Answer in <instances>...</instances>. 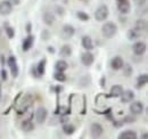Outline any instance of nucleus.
I'll return each mask as SVG.
<instances>
[{"label": "nucleus", "mask_w": 148, "mask_h": 139, "mask_svg": "<svg viewBox=\"0 0 148 139\" xmlns=\"http://www.w3.org/2000/svg\"><path fill=\"white\" fill-rule=\"evenodd\" d=\"M60 56H63V57H70L71 56V54H72V49H71V47L70 46H67V45H65V46H63L62 48H60Z\"/></svg>", "instance_id": "nucleus-24"}, {"label": "nucleus", "mask_w": 148, "mask_h": 139, "mask_svg": "<svg viewBox=\"0 0 148 139\" xmlns=\"http://www.w3.org/2000/svg\"><path fill=\"white\" fill-rule=\"evenodd\" d=\"M119 138L120 139H136L137 138V133L132 130H127V131H123L119 135Z\"/></svg>", "instance_id": "nucleus-16"}, {"label": "nucleus", "mask_w": 148, "mask_h": 139, "mask_svg": "<svg viewBox=\"0 0 148 139\" xmlns=\"http://www.w3.org/2000/svg\"><path fill=\"white\" fill-rule=\"evenodd\" d=\"M63 116H64V118H60V119H59V121L62 122V123H65V122L69 120V118H67V116H65V115H63Z\"/></svg>", "instance_id": "nucleus-36"}, {"label": "nucleus", "mask_w": 148, "mask_h": 139, "mask_svg": "<svg viewBox=\"0 0 148 139\" xmlns=\"http://www.w3.org/2000/svg\"><path fill=\"white\" fill-rule=\"evenodd\" d=\"M127 36H128V39L129 40H136V39H138L139 36H140V34L138 33V31L137 30H133V29H131V30H129L128 31V33H127Z\"/></svg>", "instance_id": "nucleus-27"}, {"label": "nucleus", "mask_w": 148, "mask_h": 139, "mask_svg": "<svg viewBox=\"0 0 148 139\" xmlns=\"http://www.w3.org/2000/svg\"><path fill=\"white\" fill-rule=\"evenodd\" d=\"M117 1H119V2H120V1H124V0H117Z\"/></svg>", "instance_id": "nucleus-41"}, {"label": "nucleus", "mask_w": 148, "mask_h": 139, "mask_svg": "<svg viewBox=\"0 0 148 139\" xmlns=\"http://www.w3.org/2000/svg\"><path fill=\"white\" fill-rule=\"evenodd\" d=\"M108 14H110L108 7L105 6V5H103V6H99L97 8V10L95 12V18L98 22H103V21H105L106 18L108 17Z\"/></svg>", "instance_id": "nucleus-2"}, {"label": "nucleus", "mask_w": 148, "mask_h": 139, "mask_svg": "<svg viewBox=\"0 0 148 139\" xmlns=\"http://www.w3.org/2000/svg\"><path fill=\"white\" fill-rule=\"evenodd\" d=\"M123 91V88L120 85H115L111 88V96L112 97H120Z\"/></svg>", "instance_id": "nucleus-18"}, {"label": "nucleus", "mask_w": 148, "mask_h": 139, "mask_svg": "<svg viewBox=\"0 0 148 139\" xmlns=\"http://www.w3.org/2000/svg\"><path fill=\"white\" fill-rule=\"evenodd\" d=\"M33 42H34V36L33 35H27L23 41V50L27 52L33 46Z\"/></svg>", "instance_id": "nucleus-14"}, {"label": "nucleus", "mask_w": 148, "mask_h": 139, "mask_svg": "<svg viewBox=\"0 0 148 139\" xmlns=\"http://www.w3.org/2000/svg\"><path fill=\"white\" fill-rule=\"evenodd\" d=\"M148 81V76L146 73H144V74H141V75H139L138 76V79H137V86L140 88L143 87V86H145L146 83H147Z\"/></svg>", "instance_id": "nucleus-21"}, {"label": "nucleus", "mask_w": 148, "mask_h": 139, "mask_svg": "<svg viewBox=\"0 0 148 139\" xmlns=\"http://www.w3.org/2000/svg\"><path fill=\"white\" fill-rule=\"evenodd\" d=\"M8 65H9V69H10V72H12V75L14 78H17L18 75V66H17V63H16V58L14 56H10L8 58Z\"/></svg>", "instance_id": "nucleus-5"}, {"label": "nucleus", "mask_w": 148, "mask_h": 139, "mask_svg": "<svg viewBox=\"0 0 148 139\" xmlns=\"http://www.w3.org/2000/svg\"><path fill=\"white\" fill-rule=\"evenodd\" d=\"M22 129H23V131H25V132H30V131H32V130L34 129V125H33V123L30 121V120H26V121L23 122Z\"/></svg>", "instance_id": "nucleus-22"}, {"label": "nucleus", "mask_w": 148, "mask_h": 139, "mask_svg": "<svg viewBox=\"0 0 148 139\" xmlns=\"http://www.w3.org/2000/svg\"><path fill=\"white\" fill-rule=\"evenodd\" d=\"M5 31H6V34L8 35V38H9V39L14 38V35H15V31H14V29H13V28H10V26H8V25H5Z\"/></svg>", "instance_id": "nucleus-28"}, {"label": "nucleus", "mask_w": 148, "mask_h": 139, "mask_svg": "<svg viewBox=\"0 0 148 139\" xmlns=\"http://www.w3.org/2000/svg\"><path fill=\"white\" fill-rule=\"evenodd\" d=\"M49 35H48V31H43V39H48Z\"/></svg>", "instance_id": "nucleus-37"}, {"label": "nucleus", "mask_w": 148, "mask_h": 139, "mask_svg": "<svg viewBox=\"0 0 148 139\" xmlns=\"http://www.w3.org/2000/svg\"><path fill=\"white\" fill-rule=\"evenodd\" d=\"M103 132H104V129H103V127L99 123H93L92 125H91V128H90V133H91V137L92 138H99V137H101Z\"/></svg>", "instance_id": "nucleus-6"}, {"label": "nucleus", "mask_w": 148, "mask_h": 139, "mask_svg": "<svg viewBox=\"0 0 148 139\" xmlns=\"http://www.w3.org/2000/svg\"><path fill=\"white\" fill-rule=\"evenodd\" d=\"M63 35H64V38H71V36H73L74 33H75V30H74L73 26H71V25H65L64 28H63Z\"/></svg>", "instance_id": "nucleus-17"}, {"label": "nucleus", "mask_w": 148, "mask_h": 139, "mask_svg": "<svg viewBox=\"0 0 148 139\" xmlns=\"http://www.w3.org/2000/svg\"><path fill=\"white\" fill-rule=\"evenodd\" d=\"M146 29H147V21H146V19L140 18V19H138V21L136 22V30L144 31V30H146Z\"/></svg>", "instance_id": "nucleus-19"}, {"label": "nucleus", "mask_w": 148, "mask_h": 139, "mask_svg": "<svg viewBox=\"0 0 148 139\" xmlns=\"http://www.w3.org/2000/svg\"><path fill=\"white\" fill-rule=\"evenodd\" d=\"M54 79H55L56 81H58V82H64V81H66V75L64 74V72L56 71L55 74H54Z\"/></svg>", "instance_id": "nucleus-26"}, {"label": "nucleus", "mask_w": 148, "mask_h": 139, "mask_svg": "<svg viewBox=\"0 0 148 139\" xmlns=\"http://www.w3.org/2000/svg\"><path fill=\"white\" fill-rule=\"evenodd\" d=\"M123 65H124V62H123V59H122L120 56H115V57L112 59L111 66L113 70L119 71V70H121L123 67Z\"/></svg>", "instance_id": "nucleus-11"}, {"label": "nucleus", "mask_w": 148, "mask_h": 139, "mask_svg": "<svg viewBox=\"0 0 148 139\" xmlns=\"http://www.w3.org/2000/svg\"><path fill=\"white\" fill-rule=\"evenodd\" d=\"M146 43L145 42H143V41H138V42H136L134 45H133V47H132V49H133V52L136 54V55H138V56H141V55H144L145 52H146Z\"/></svg>", "instance_id": "nucleus-8"}, {"label": "nucleus", "mask_w": 148, "mask_h": 139, "mask_svg": "<svg viewBox=\"0 0 148 139\" xmlns=\"http://www.w3.org/2000/svg\"><path fill=\"white\" fill-rule=\"evenodd\" d=\"M120 97L122 103H131L134 98V92L132 90H123Z\"/></svg>", "instance_id": "nucleus-10"}, {"label": "nucleus", "mask_w": 148, "mask_h": 139, "mask_svg": "<svg viewBox=\"0 0 148 139\" xmlns=\"http://www.w3.org/2000/svg\"><path fill=\"white\" fill-rule=\"evenodd\" d=\"M117 9H119V12L122 13V14H128V13L130 12V9H131V7H130V2L128 1V0L120 1L119 5H117Z\"/></svg>", "instance_id": "nucleus-12"}, {"label": "nucleus", "mask_w": 148, "mask_h": 139, "mask_svg": "<svg viewBox=\"0 0 148 139\" xmlns=\"http://www.w3.org/2000/svg\"><path fill=\"white\" fill-rule=\"evenodd\" d=\"M130 111L132 114L134 115H139L144 112V105L141 102H133L132 104L130 105Z\"/></svg>", "instance_id": "nucleus-9"}, {"label": "nucleus", "mask_w": 148, "mask_h": 139, "mask_svg": "<svg viewBox=\"0 0 148 139\" xmlns=\"http://www.w3.org/2000/svg\"><path fill=\"white\" fill-rule=\"evenodd\" d=\"M101 32H103L105 38L112 39V38L115 36L116 32H117V26L113 22H106L101 28Z\"/></svg>", "instance_id": "nucleus-1"}, {"label": "nucleus", "mask_w": 148, "mask_h": 139, "mask_svg": "<svg viewBox=\"0 0 148 139\" xmlns=\"http://www.w3.org/2000/svg\"><path fill=\"white\" fill-rule=\"evenodd\" d=\"M131 73H132V69H131V66H129V65L124 66V74H125L127 76H129V75H131Z\"/></svg>", "instance_id": "nucleus-30"}, {"label": "nucleus", "mask_w": 148, "mask_h": 139, "mask_svg": "<svg viewBox=\"0 0 148 139\" xmlns=\"http://www.w3.org/2000/svg\"><path fill=\"white\" fill-rule=\"evenodd\" d=\"M1 79H2L3 81H6V80H7V72H6V70L5 69L1 70Z\"/></svg>", "instance_id": "nucleus-32"}, {"label": "nucleus", "mask_w": 148, "mask_h": 139, "mask_svg": "<svg viewBox=\"0 0 148 139\" xmlns=\"http://www.w3.org/2000/svg\"><path fill=\"white\" fill-rule=\"evenodd\" d=\"M45 66H46V61H41L39 64H38L37 69H36V72H37V76H40V75H43L45 74Z\"/></svg>", "instance_id": "nucleus-25"}, {"label": "nucleus", "mask_w": 148, "mask_h": 139, "mask_svg": "<svg viewBox=\"0 0 148 139\" xmlns=\"http://www.w3.org/2000/svg\"><path fill=\"white\" fill-rule=\"evenodd\" d=\"M134 120H136L134 118H130V116H127V118L124 119V121L125 122H133Z\"/></svg>", "instance_id": "nucleus-35"}, {"label": "nucleus", "mask_w": 148, "mask_h": 139, "mask_svg": "<svg viewBox=\"0 0 148 139\" xmlns=\"http://www.w3.org/2000/svg\"><path fill=\"white\" fill-rule=\"evenodd\" d=\"M67 67H69V65L65 61H58L55 65V70L58 72H64V71L67 70Z\"/></svg>", "instance_id": "nucleus-20"}, {"label": "nucleus", "mask_w": 148, "mask_h": 139, "mask_svg": "<svg viewBox=\"0 0 148 139\" xmlns=\"http://www.w3.org/2000/svg\"><path fill=\"white\" fill-rule=\"evenodd\" d=\"M77 18L81 19V21H88L89 19V15L87 13H83V12H77Z\"/></svg>", "instance_id": "nucleus-29"}, {"label": "nucleus", "mask_w": 148, "mask_h": 139, "mask_svg": "<svg viewBox=\"0 0 148 139\" xmlns=\"http://www.w3.org/2000/svg\"><path fill=\"white\" fill-rule=\"evenodd\" d=\"M82 47H83L86 50L90 52V50H91V49L93 48L92 39H91L90 36H88V35L83 36V38H82Z\"/></svg>", "instance_id": "nucleus-15"}, {"label": "nucleus", "mask_w": 148, "mask_h": 139, "mask_svg": "<svg viewBox=\"0 0 148 139\" xmlns=\"http://www.w3.org/2000/svg\"><path fill=\"white\" fill-rule=\"evenodd\" d=\"M0 96H1V86H0Z\"/></svg>", "instance_id": "nucleus-40"}, {"label": "nucleus", "mask_w": 148, "mask_h": 139, "mask_svg": "<svg viewBox=\"0 0 148 139\" xmlns=\"http://www.w3.org/2000/svg\"><path fill=\"white\" fill-rule=\"evenodd\" d=\"M47 115H48V112L45 107H39L36 112V120L39 124H42L45 123L46 119H47Z\"/></svg>", "instance_id": "nucleus-4"}, {"label": "nucleus", "mask_w": 148, "mask_h": 139, "mask_svg": "<svg viewBox=\"0 0 148 139\" xmlns=\"http://www.w3.org/2000/svg\"><path fill=\"white\" fill-rule=\"evenodd\" d=\"M48 52H50V54H54V52H55V49H54L53 47H48Z\"/></svg>", "instance_id": "nucleus-38"}, {"label": "nucleus", "mask_w": 148, "mask_h": 139, "mask_svg": "<svg viewBox=\"0 0 148 139\" xmlns=\"http://www.w3.org/2000/svg\"><path fill=\"white\" fill-rule=\"evenodd\" d=\"M56 10H57V13H58V14H60V15H63V14H64V9H63L62 7L59 8V6H57V7H56Z\"/></svg>", "instance_id": "nucleus-34"}, {"label": "nucleus", "mask_w": 148, "mask_h": 139, "mask_svg": "<svg viewBox=\"0 0 148 139\" xmlns=\"http://www.w3.org/2000/svg\"><path fill=\"white\" fill-rule=\"evenodd\" d=\"M42 19H43L45 24H47V25L50 26L55 22V16H54V14L51 12H45L43 13V16H42Z\"/></svg>", "instance_id": "nucleus-13"}, {"label": "nucleus", "mask_w": 148, "mask_h": 139, "mask_svg": "<svg viewBox=\"0 0 148 139\" xmlns=\"http://www.w3.org/2000/svg\"><path fill=\"white\" fill-rule=\"evenodd\" d=\"M13 10V5L10 1L8 0H2L0 2V14L6 16V15H9Z\"/></svg>", "instance_id": "nucleus-3"}, {"label": "nucleus", "mask_w": 148, "mask_h": 139, "mask_svg": "<svg viewBox=\"0 0 148 139\" xmlns=\"http://www.w3.org/2000/svg\"><path fill=\"white\" fill-rule=\"evenodd\" d=\"M67 113H69V111L65 108V106H62V107L59 108V114H60V115H66Z\"/></svg>", "instance_id": "nucleus-31"}, {"label": "nucleus", "mask_w": 148, "mask_h": 139, "mask_svg": "<svg viewBox=\"0 0 148 139\" xmlns=\"http://www.w3.org/2000/svg\"><path fill=\"white\" fill-rule=\"evenodd\" d=\"M10 1H12L14 5H18L19 3V0H10Z\"/></svg>", "instance_id": "nucleus-39"}, {"label": "nucleus", "mask_w": 148, "mask_h": 139, "mask_svg": "<svg viewBox=\"0 0 148 139\" xmlns=\"http://www.w3.org/2000/svg\"><path fill=\"white\" fill-rule=\"evenodd\" d=\"M63 131L66 135H73L74 131H75V128H74V125L70 124V123H64L63 124Z\"/></svg>", "instance_id": "nucleus-23"}, {"label": "nucleus", "mask_w": 148, "mask_h": 139, "mask_svg": "<svg viewBox=\"0 0 148 139\" xmlns=\"http://www.w3.org/2000/svg\"><path fill=\"white\" fill-rule=\"evenodd\" d=\"M134 1H136L137 6H139V7H143V5L146 3V0H134Z\"/></svg>", "instance_id": "nucleus-33"}, {"label": "nucleus", "mask_w": 148, "mask_h": 139, "mask_svg": "<svg viewBox=\"0 0 148 139\" xmlns=\"http://www.w3.org/2000/svg\"><path fill=\"white\" fill-rule=\"evenodd\" d=\"M93 61H95L93 55L88 50H87V52H83L82 56H81V62L84 66H91L93 64Z\"/></svg>", "instance_id": "nucleus-7"}]
</instances>
